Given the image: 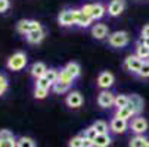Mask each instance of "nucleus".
I'll return each mask as SVG.
<instances>
[{
    "mask_svg": "<svg viewBox=\"0 0 149 147\" xmlns=\"http://www.w3.org/2000/svg\"><path fill=\"white\" fill-rule=\"evenodd\" d=\"M114 81H115V78H114V75H112L111 72L103 71V72H100L99 77H97V87H99V88H103V90H108L112 84H114Z\"/></svg>",
    "mask_w": 149,
    "mask_h": 147,
    "instance_id": "9d476101",
    "label": "nucleus"
},
{
    "mask_svg": "<svg viewBox=\"0 0 149 147\" xmlns=\"http://www.w3.org/2000/svg\"><path fill=\"white\" fill-rule=\"evenodd\" d=\"M129 104V96L125 94H118L115 96V100H114V106L117 109H121V108H125Z\"/></svg>",
    "mask_w": 149,
    "mask_h": 147,
    "instance_id": "b1692460",
    "label": "nucleus"
},
{
    "mask_svg": "<svg viewBox=\"0 0 149 147\" xmlns=\"http://www.w3.org/2000/svg\"><path fill=\"white\" fill-rule=\"evenodd\" d=\"M139 41H140V43H143V44H146V46H149V38H142V37H140Z\"/></svg>",
    "mask_w": 149,
    "mask_h": 147,
    "instance_id": "ea45409f",
    "label": "nucleus"
},
{
    "mask_svg": "<svg viewBox=\"0 0 149 147\" xmlns=\"http://www.w3.org/2000/svg\"><path fill=\"white\" fill-rule=\"evenodd\" d=\"M127 128H129V124H127V121L124 119H120V118H112V121L109 122V130L115 134H123L127 131Z\"/></svg>",
    "mask_w": 149,
    "mask_h": 147,
    "instance_id": "9b49d317",
    "label": "nucleus"
},
{
    "mask_svg": "<svg viewBox=\"0 0 149 147\" xmlns=\"http://www.w3.org/2000/svg\"><path fill=\"white\" fill-rule=\"evenodd\" d=\"M129 103L136 109V113H137V115L145 109V100H143L139 94H130V96H129Z\"/></svg>",
    "mask_w": 149,
    "mask_h": 147,
    "instance_id": "a211bd4d",
    "label": "nucleus"
},
{
    "mask_svg": "<svg viewBox=\"0 0 149 147\" xmlns=\"http://www.w3.org/2000/svg\"><path fill=\"white\" fill-rule=\"evenodd\" d=\"M143 59H140L139 56H136V55H129L125 59H124V68L129 71V72H133V74H136L137 75V72L140 71V68H142V65H143Z\"/></svg>",
    "mask_w": 149,
    "mask_h": 147,
    "instance_id": "423d86ee",
    "label": "nucleus"
},
{
    "mask_svg": "<svg viewBox=\"0 0 149 147\" xmlns=\"http://www.w3.org/2000/svg\"><path fill=\"white\" fill-rule=\"evenodd\" d=\"M81 10L86 13V15L92 16L93 21H95V19H100V18L105 15V12H106V9H105L103 5H100V3H89V5H84V6L81 8Z\"/></svg>",
    "mask_w": 149,
    "mask_h": 147,
    "instance_id": "39448f33",
    "label": "nucleus"
},
{
    "mask_svg": "<svg viewBox=\"0 0 149 147\" xmlns=\"http://www.w3.org/2000/svg\"><path fill=\"white\" fill-rule=\"evenodd\" d=\"M52 90L56 93V94H63V93H67L70 90V86H67V84H62V82H55L53 86H52Z\"/></svg>",
    "mask_w": 149,
    "mask_h": 147,
    "instance_id": "bb28decb",
    "label": "nucleus"
},
{
    "mask_svg": "<svg viewBox=\"0 0 149 147\" xmlns=\"http://www.w3.org/2000/svg\"><path fill=\"white\" fill-rule=\"evenodd\" d=\"M45 35H46V31H45L43 28H40V30H36V31L28 32L25 37H27L28 43H31V44H40L41 41H43Z\"/></svg>",
    "mask_w": 149,
    "mask_h": 147,
    "instance_id": "dca6fc26",
    "label": "nucleus"
},
{
    "mask_svg": "<svg viewBox=\"0 0 149 147\" xmlns=\"http://www.w3.org/2000/svg\"><path fill=\"white\" fill-rule=\"evenodd\" d=\"M47 94H49V90H46V88H38V87L34 88V97H36L37 100H43V99H46Z\"/></svg>",
    "mask_w": 149,
    "mask_h": 147,
    "instance_id": "2f4dec72",
    "label": "nucleus"
},
{
    "mask_svg": "<svg viewBox=\"0 0 149 147\" xmlns=\"http://www.w3.org/2000/svg\"><path fill=\"white\" fill-rule=\"evenodd\" d=\"M108 27L105 24H96L92 27V35L96 38V40H103L108 37Z\"/></svg>",
    "mask_w": 149,
    "mask_h": 147,
    "instance_id": "f3484780",
    "label": "nucleus"
},
{
    "mask_svg": "<svg viewBox=\"0 0 149 147\" xmlns=\"http://www.w3.org/2000/svg\"><path fill=\"white\" fill-rule=\"evenodd\" d=\"M137 113H136V109L129 103L125 108H121V109H117L115 112V118H120V119H124V121H129L132 118H134Z\"/></svg>",
    "mask_w": 149,
    "mask_h": 147,
    "instance_id": "ddd939ff",
    "label": "nucleus"
},
{
    "mask_svg": "<svg viewBox=\"0 0 149 147\" xmlns=\"http://www.w3.org/2000/svg\"><path fill=\"white\" fill-rule=\"evenodd\" d=\"M63 69H65L74 79L80 75V72H81V68H80V65L77 63V62H70V63H67V66L65 68H63Z\"/></svg>",
    "mask_w": 149,
    "mask_h": 147,
    "instance_id": "412c9836",
    "label": "nucleus"
},
{
    "mask_svg": "<svg viewBox=\"0 0 149 147\" xmlns=\"http://www.w3.org/2000/svg\"><path fill=\"white\" fill-rule=\"evenodd\" d=\"M83 147H95L93 140H89V138L84 137V140H83Z\"/></svg>",
    "mask_w": 149,
    "mask_h": 147,
    "instance_id": "58836bf2",
    "label": "nucleus"
},
{
    "mask_svg": "<svg viewBox=\"0 0 149 147\" xmlns=\"http://www.w3.org/2000/svg\"><path fill=\"white\" fill-rule=\"evenodd\" d=\"M83 140H84L83 134H81V135H75V137H72V138L70 140L68 147H83Z\"/></svg>",
    "mask_w": 149,
    "mask_h": 147,
    "instance_id": "c756f323",
    "label": "nucleus"
},
{
    "mask_svg": "<svg viewBox=\"0 0 149 147\" xmlns=\"http://www.w3.org/2000/svg\"><path fill=\"white\" fill-rule=\"evenodd\" d=\"M114 100H115V94L105 90V91H100L99 96H97V104L103 109H108L111 106H114Z\"/></svg>",
    "mask_w": 149,
    "mask_h": 147,
    "instance_id": "6e6552de",
    "label": "nucleus"
},
{
    "mask_svg": "<svg viewBox=\"0 0 149 147\" xmlns=\"http://www.w3.org/2000/svg\"><path fill=\"white\" fill-rule=\"evenodd\" d=\"M40 28H43L41 24L38 22V21H34V19H21L16 24V31L19 34H24V35H27L31 31L40 30Z\"/></svg>",
    "mask_w": 149,
    "mask_h": 147,
    "instance_id": "f03ea898",
    "label": "nucleus"
},
{
    "mask_svg": "<svg viewBox=\"0 0 149 147\" xmlns=\"http://www.w3.org/2000/svg\"><path fill=\"white\" fill-rule=\"evenodd\" d=\"M137 77L140 78H149V60H145L140 71L137 72Z\"/></svg>",
    "mask_w": 149,
    "mask_h": 147,
    "instance_id": "7c9ffc66",
    "label": "nucleus"
},
{
    "mask_svg": "<svg viewBox=\"0 0 149 147\" xmlns=\"http://www.w3.org/2000/svg\"><path fill=\"white\" fill-rule=\"evenodd\" d=\"M46 79L52 84V86H53V84L55 82H58V77H59V71H56V69H47V72H46Z\"/></svg>",
    "mask_w": 149,
    "mask_h": 147,
    "instance_id": "cd10ccee",
    "label": "nucleus"
},
{
    "mask_svg": "<svg viewBox=\"0 0 149 147\" xmlns=\"http://www.w3.org/2000/svg\"><path fill=\"white\" fill-rule=\"evenodd\" d=\"M36 87H38V88H46V90H50L52 88V84L46 79V77H43V78H38V79H36Z\"/></svg>",
    "mask_w": 149,
    "mask_h": 147,
    "instance_id": "c85d7f7f",
    "label": "nucleus"
},
{
    "mask_svg": "<svg viewBox=\"0 0 149 147\" xmlns=\"http://www.w3.org/2000/svg\"><path fill=\"white\" fill-rule=\"evenodd\" d=\"M92 127L97 131V134H108V124H106L105 121H96V122H93V125Z\"/></svg>",
    "mask_w": 149,
    "mask_h": 147,
    "instance_id": "393cba45",
    "label": "nucleus"
},
{
    "mask_svg": "<svg viewBox=\"0 0 149 147\" xmlns=\"http://www.w3.org/2000/svg\"><path fill=\"white\" fill-rule=\"evenodd\" d=\"M83 137H86V138H89V140H95V138L97 137V131H96L93 127H89V128L84 130Z\"/></svg>",
    "mask_w": 149,
    "mask_h": 147,
    "instance_id": "473e14b6",
    "label": "nucleus"
},
{
    "mask_svg": "<svg viewBox=\"0 0 149 147\" xmlns=\"http://www.w3.org/2000/svg\"><path fill=\"white\" fill-rule=\"evenodd\" d=\"M8 86H9V82H8V78L5 75L0 74V96H3L8 90Z\"/></svg>",
    "mask_w": 149,
    "mask_h": 147,
    "instance_id": "72a5a7b5",
    "label": "nucleus"
},
{
    "mask_svg": "<svg viewBox=\"0 0 149 147\" xmlns=\"http://www.w3.org/2000/svg\"><path fill=\"white\" fill-rule=\"evenodd\" d=\"M10 138H15L12 131H9V130H2L0 131V140H10Z\"/></svg>",
    "mask_w": 149,
    "mask_h": 147,
    "instance_id": "c9c22d12",
    "label": "nucleus"
},
{
    "mask_svg": "<svg viewBox=\"0 0 149 147\" xmlns=\"http://www.w3.org/2000/svg\"><path fill=\"white\" fill-rule=\"evenodd\" d=\"M10 3H9V0H0V13L2 12H6L9 9Z\"/></svg>",
    "mask_w": 149,
    "mask_h": 147,
    "instance_id": "e433bc0d",
    "label": "nucleus"
},
{
    "mask_svg": "<svg viewBox=\"0 0 149 147\" xmlns=\"http://www.w3.org/2000/svg\"><path fill=\"white\" fill-rule=\"evenodd\" d=\"M108 43L112 47H124L129 44V32L125 31H115L108 37Z\"/></svg>",
    "mask_w": 149,
    "mask_h": 147,
    "instance_id": "20e7f679",
    "label": "nucleus"
},
{
    "mask_svg": "<svg viewBox=\"0 0 149 147\" xmlns=\"http://www.w3.org/2000/svg\"><path fill=\"white\" fill-rule=\"evenodd\" d=\"M140 37H142V38H149V24H146V25L142 28V31H140Z\"/></svg>",
    "mask_w": 149,
    "mask_h": 147,
    "instance_id": "4c0bfd02",
    "label": "nucleus"
},
{
    "mask_svg": "<svg viewBox=\"0 0 149 147\" xmlns=\"http://www.w3.org/2000/svg\"><path fill=\"white\" fill-rule=\"evenodd\" d=\"M75 15H77V24L75 25H78L81 28H89L92 25V22H93L92 16L86 15L81 9H75Z\"/></svg>",
    "mask_w": 149,
    "mask_h": 147,
    "instance_id": "4468645a",
    "label": "nucleus"
},
{
    "mask_svg": "<svg viewBox=\"0 0 149 147\" xmlns=\"http://www.w3.org/2000/svg\"><path fill=\"white\" fill-rule=\"evenodd\" d=\"M95 147H108L112 143V138L109 134H97V137L93 140Z\"/></svg>",
    "mask_w": 149,
    "mask_h": 147,
    "instance_id": "6ab92c4d",
    "label": "nucleus"
},
{
    "mask_svg": "<svg viewBox=\"0 0 149 147\" xmlns=\"http://www.w3.org/2000/svg\"><path fill=\"white\" fill-rule=\"evenodd\" d=\"M125 9V0H112L108 5V15L109 16H118Z\"/></svg>",
    "mask_w": 149,
    "mask_h": 147,
    "instance_id": "f8f14e48",
    "label": "nucleus"
},
{
    "mask_svg": "<svg viewBox=\"0 0 149 147\" xmlns=\"http://www.w3.org/2000/svg\"><path fill=\"white\" fill-rule=\"evenodd\" d=\"M58 22L62 27H72L77 24V15L75 9H65L58 15Z\"/></svg>",
    "mask_w": 149,
    "mask_h": 147,
    "instance_id": "7ed1b4c3",
    "label": "nucleus"
},
{
    "mask_svg": "<svg viewBox=\"0 0 149 147\" xmlns=\"http://www.w3.org/2000/svg\"><path fill=\"white\" fill-rule=\"evenodd\" d=\"M58 81L59 82H62V84H67V86H72V82H74V78L65 71V69H61V72H59V77H58Z\"/></svg>",
    "mask_w": 149,
    "mask_h": 147,
    "instance_id": "5701e85b",
    "label": "nucleus"
},
{
    "mask_svg": "<svg viewBox=\"0 0 149 147\" xmlns=\"http://www.w3.org/2000/svg\"><path fill=\"white\" fill-rule=\"evenodd\" d=\"M130 128H132V131H133L136 135H143V134L148 131V128H149V124H148V121H146L143 116H134V118L132 119Z\"/></svg>",
    "mask_w": 149,
    "mask_h": 147,
    "instance_id": "0eeeda50",
    "label": "nucleus"
},
{
    "mask_svg": "<svg viewBox=\"0 0 149 147\" xmlns=\"http://www.w3.org/2000/svg\"><path fill=\"white\" fill-rule=\"evenodd\" d=\"M146 147H149V141H148V144H146Z\"/></svg>",
    "mask_w": 149,
    "mask_h": 147,
    "instance_id": "a19ab883",
    "label": "nucleus"
},
{
    "mask_svg": "<svg viewBox=\"0 0 149 147\" xmlns=\"http://www.w3.org/2000/svg\"><path fill=\"white\" fill-rule=\"evenodd\" d=\"M148 141H149V140H148L146 137H143V135H134V137L130 140L129 147H146Z\"/></svg>",
    "mask_w": 149,
    "mask_h": 147,
    "instance_id": "4be33fe9",
    "label": "nucleus"
},
{
    "mask_svg": "<svg viewBox=\"0 0 149 147\" xmlns=\"http://www.w3.org/2000/svg\"><path fill=\"white\" fill-rule=\"evenodd\" d=\"M0 147H16V140L10 138V140H0Z\"/></svg>",
    "mask_w": 149,
    "mask_h": 147,
    "instance_id": "f704fd0d",
    "label": "nucleus"
},
{
    "mask_svg": "<svg viewBox=\"0 0 149 147\" xmlns=\"http://www.w3.org/2000/svg\"><path fill=\"white\" fill-rule=\"evenodd\" d=\"M16 147H36V143L30 137H21L16 141Z\"/></svg>",
    "mask_w": 149,
    "mask_h": 147,
    "instance_id": "a878e982",
    "label": "nucleus"
},
{
    "mask_svg": "<svg viewBox=\"0 0 149 147\" xmlns=\"http://www.w3.org/2000/svg\"><path fill=\"white\" fill-rule=\"evenodd\" d=\"M27 62H28V59H27V55L24 52H16L8 59L6 65L10 71H21L27 66Z\"/></svg>",
    "mask_w": 149,
    "mask_h": 147,
    "instance_id": "f257e3e1",
    "label": "nucleus"
},
{
    "mask_svg": "<svg viewBox=\"0 0 149 147\" xmlns=\"http://www.w3.org/2000/svg\"><path fill=\"white\" fill-rule=\"evenodd\" d=\"M83 96L80 91H70L67 99H65V103H67V106L71 108V109H78L83 106Z\"/></svg>",
    "mask_w": 149,
    "mask_h": 147,
    "instance_id": "1a4fd4ad",
    "label": "nucleus"
},
{
    "mask_svg": "<svg viewBox=\"0 0 149 147\" xmlns=\"http://www.w3.org/2000/svg\"><path fill=\"white\" fill-rule=\"evenodd\" d=\"M134 49H136V56H139L143 60H148L149 59V46H146V44L140 43V41H137Z\"/></svg>",
    "mask_w": 149,
    "mask_h": 147,
    "instance_id": "aec40b11",
    "label": "nucleus"
},
{
    "mask_svg": "<svg viewBox=\"0 0 149 147\" xmlns=\"http://www.w3.org/2000/svg\"><path fill=\"white\" fill-rule=\"evenodd\" d=\"M31 75L34 77V79H38V78H43L47 72V66L43 63V62H36V63L31 65V69H30Z\"/></svg>",
    "mask_w": 149,
    "mask_h": 147,
    "instance_id": "2eb2a0df",
    "label": "nucleus"
}]
</instances>
